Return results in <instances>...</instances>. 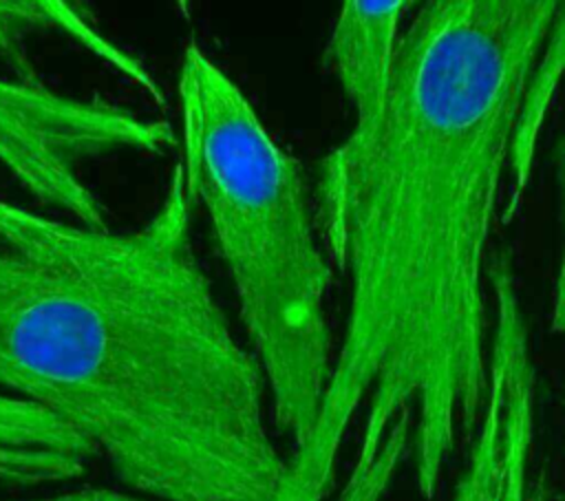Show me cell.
I'll return each mask as SVG.
<instances>
[{
	"mask_svg": "<svg viewBox=\"0 0 565 501\" xmlns=\"http://www.w3.org/2000/svg\"><path fill=\"white\" fill-rule=\"evenodd\" d=\"M561 0H430L404 24L377 143L311 196L349 302L316 426L276 501H327L358 417L349 472L408 417L422 499L437 497L488 386L486 263L501 214L510 121Z\"/></svg>",
	"mask_w": 565,
	"mask_h": 501,
	"instance_id": "cell-1",
	"label": "cell"
},
{
	"mask_svg": "<svg viewBox=\"0 0 565 501\" xmlns=\"http://www.w3.org/2000/svg\"><path fill=\"white\" fill-rule=\"evenodd\" d=\"M177 99V163L230 276L243 342L289 457L316 426L335 351L327 316L335 271L320 247L307 174L199 42L181 53Z\"/></svg>",
	"mask_w": 565,
	"mask_h": 501,
	"instance_id": "cell-2",
	"label": "cell"
},
{
	"mask_svg": "<svg viewBox=\"0 0 565 501\" xmlns=\"http://www.w3.org/2000/svg\"><path fill=\"white\" fill-rule=\"evenodd\" d=\"M408 0H349L340 7L327 46L324 66L351 110L347 135L318 161L311 196L335 190L377 143L393 93L399 38Z\"/></svg>",
	"mask_w": 565,
	"mask_h": 501,
	"instance_id": "cell-3",
	"label": "cell"
},
{
	"mask_svg": "<svg viewBox=\"0 0 565 501\" xmlns=\"http://www.w3.org/2000/svg\"><path fill=\"white\" fill-rule=\"evenodd\" d=\"M77 309L75 276L0 245V393L46 404L62 377Z\"/></svg>",
	"mask_w": 565,
	"mask_h": 501,
	"instance_id": "cell-4",
	"label": "cell"
},
{
	"mask_svg": "<svg viewBox=\"0 0 565 501\" xmlns=\"http://www.w3.org/2000/svg\"><path fill=\"white\" fill-rule=\"evenodd\" d=\"M93 448L53 413L0 393V483L35 488L84 477Z\"/></svg>",
	"mask_w": 565,
	"mask_h": 501,
	"instance_id": "cell-5",
	"label": "cell"
},
{
	"mask_svg": "<svg viewBox=\"0 0 565 501\" xmlns=\"http://www.w3.org/2000/svg\"><path fill=\"white\" fill-rule=\"evenodd\" d=\"M565 64V13L556 18L543 46L530 68L521 97L516 102L510 132H508V159H505V181L508 192L501 205L499 221L510 223L527 192L532 181L536 150L541 143V135L547 121V113L556 88L561 84Z\"/></svg>",
	"mask_w": 565,
	"mask_h": 501,
	"instance_id": "cell-6",
	"label": "cell"
},
{
	"mask_svg": "<svg viewBox=\"0 0 565 501\" xmlns=\"http://www.w3.org/2000/svg\"><path fill=\"white\" fill-rule=\"evenodd\" d=\"M13 501H152V499L135 492L113 490V488H77V490H64L46 497L13 499Z\"/></svg>",
	"mask_w": 565,
	"mask_h": 501,
	"instance_id": "cell-7",
	"label": "cell"
}]
</instances>
